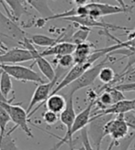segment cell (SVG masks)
I'll return each instance as SVG.
<instances>
[{
	"mask_svg": "<svg viewBox=\"0 0 135 150\" xmlns=\"http://www.w3.org/2000/svg\"><path fill=\"white\" fill-rule=\"evenodd\" d=\"M13 100L14 98H12V100L9 102H0V105H2L7 112H9L11 121L15 124L14 128H12L7 133L11 134L12 132H14L17 128H19L26 134V136L28 137L33 138L32 131L29 128V123H28L29 115L27 111L23 107H21L19 104H12L11 102Z\"/></svg>",
	"mask_w": 135,
	"mask_h": 150,
	"instance_id": "2",
	"label": "cell"
},
{
	"mask_svg": "<svg viewBox=\"0 0 135 150\" xmlns=\"http://www.w3.org/2000/svg\"><path fill=\"white\" fill-rule=\"evenodd\" d=\"M11 121L10 115L2 105H0V141L6 136V125Z\"/></svg>",
	"mask_w": 135,
	"mask_h": 150,
	"instance_id": "25",
	"label": "cell"
},
{
	"mask_svg": "<svg viewBox=\"0 0 135 150\" xmlns=\"http://www.w3.org/2000/svg\"><path fill=\"white\" fill-rule=\"evenodd\" d=\"M62 20L71 21L73 23L78 25L79 27H85V28H100L102 29H113V30H124V31H131V29L125 28V27H119L113 24H109L107 22H104L101 19H96L88 15H82V16H72L68 18H62Z\"/></svg>",
	"mask_w": 135,
	"mask_h": 150,
	"instance_id": "11",
	"label": "cell"
},
{
	"mask_svg": "<svg viewBox=\"0 0 135 150\" xmlns=\"http://www.w3.org/2000/svg\"><path fill=\"white\" fill-rule=\"evenodd\" d=\"M99 79L101 82H103L105 84H110L112 82L116 81L115 71L112 70L110 67L105 66L101 69V71L99 72Z\"/></svg>",
	"mask_w": 135,
	"mask_h": 150,
	"instance_id": "24",
	"label": "cell"
},
{
	"mask_svg": "<svg viewBox=\"0 0 135 150\" xmlns=\"http://www.w3.org/2000/svg\"><path fill=\"white\" fill-rule=\"evenodd\" d=\"M29 61H33V57L25 48H13L0 54V64H18Z\"/></svg>",
	"mask_w": 135,
	"mask_h": 150,
	"instance_id": "14",
	"label": "cell"
},
{
	"mask_svg": "<svg viewBox=\"0 0 135 150\" xmlns=\"http://www.w3.org/2000/svg\"><path fill=\"white\" fill-rule=\"evenodd\" d=\"M0 150H19L16 142L12 138L11 134L6 133L3 139L0 141Z\"/></svg>",
	"mask_w": 135,
	"mask_h": 150,
	"instance_id": "28",
	"label": "cell"
},
{
	"mask_svg": "<svg viewBox=\"0 0 135 150\" xmlns=\"http://www.w3.org/2000/svg\"><path fill=\"white\" fill-rule=\"evenodd\" d=\"M76 6H84L89 3V0H73Z\"/></svg>",
	"mask_w": 135,
	"mask_h": 150,
	"instance_id": "32",
	"label": "cell"
},
{
	"mask_svg": "<svg viewBox=\"0 0 135 150\" xmlns=\"http://www.w3.org/2000/svg\"><path fill=\"white\" fill-rule=\"evenodd\" d=\"M96 103H99L102 105V109L104 110L106 108H109L110 106H112L113 104H115L114 99H113V96L111 94V92L109 91V89L108 88L106 91H104L99 98L96 99Z\"/></svg>",
	"mask_w": 135,
	"mask_h": 150,
	"instance_id": "26",
	"label": "cell"
},
{
	"mask_svg": "<svg viewBox=\"0 0 135 150\" xmlns=\"http://www.w3.org/2000/svg\"><path fill=\"white\" fill-rule=\"evenodd\" d=\"M108 59H109V56L105 58V59L101 62L97 63L95 66H92L91 68L88 69L86 71H85L82 74L76 81H74L68 87H66L68 91L66 92L64 95H74L77 91H79V90L92 85L95 82V81L99 78V75L101 69L103 67L106 66Z\"/></svg>",
	"mask_w": 135,
	"mask_h": 150,
	"instance_id": "3",
	"label": "cell"
},
{
	"mask_svg": "<svg viewBox=\"0 0 135 150\" xmlns=\"http://www.w3.org/2000/svg\"><path fill=\"white\" fill-rule=\"evenodd\" d=\"M64 96L66 98V106L64 110L60 114V121L66 127V132L64 137H59L54 136L59 139V142L54 146L56 149L61 147L64 144H68L70 133L74 125V120H76V114L74 107V95H64Z\"/></svg>",
	"mask_w": 135,
	"mask_h": 150,
	"instance_id": "7",
	"label": "cell"
},
{
	"mask_svg": "<svg viewBox=\"0 0 135 150\" xmlns=\"http://www.w3.org/2000/svg\"><path fill=\"white\" fill-rule=\"evenodd\" d=\"M45 106L48 111L60 115L66 106V98L64 95L58 93L52 94L45 102Z\"/></svg>",
	"mask_w": 135,
	"mask_h": 150,
	"instance_id": "19",
	"label": "cell"
},
{
	"mask_svg": "<svg viewBox=\"0 0 135 150\" xmlns=\"http://www.w3.org/2000/svg\"><path fill=\"white\" fill-rule=\"evenodd\" d=\"M76 45H74L71 42H59L54 46L51 48H47L43 51L41 52V56L47 57V56H64L67 54H73L74 50H76Z\"/></svg>",
	"mask_w": 135,
	"mask_h": 150,
	"instance_id": "16",
	"label": "cell"
},
{
	"mask_svg": "<svg viewBox=\"0 0 135 150\" xmlns=\"http://www.w3.org/2000/svg\"><path fill=\"white\" fill-rule=\"evenodd\" d=\"M131 10L130 7L124 8L119 6H114L109 4H103V3H88L87 5L84 6L85 15L92 17L96 19H101L103 17H107L109 15L115 14H121L126 13Z\"/></svg>",
	"mask_w": 135,
	"mask_h": 150,
	"instance_id": "10",
	"label": "cell"
},
{
	"mask_svg": "<svg viewBox=\"0 0 135 150\" xmlns=\"http://www.w3.org/2000/svg\"><path fill=\"white\" fill-rule=\"evenodd\" d=\"M56 61H57V66L61 67V68L65 69V70L68 68H72V67L76 64L73 54H67L64 56L56 57Z\"/></svg>",
	"mask_w": 135,
	"mask_h": 150,
	"instance_id": "27",
	"label": "cell"
},
{
	"mask_svg": "<svg viewBox=\"0 0 135 150\" xmlns=\"http://www.w3.org/2000/svg\"><path fill=\"white\" fill-rule=\"evenodd\" d=\"M135 111V99L133 100H127L124 99L121 102H119L112 106L106 108L104 110H100L96 112L95 115H124L128 112Z\"/></svg>",
	"mask_w": 135,
	"mask_h": 150,
	"instance_id": "15",
	"label": "cell"
},
{
	"mask_svg": "<svg viewBox=\"0 0 135 150\" xmlns=\"http://www.w3.org/2000/svg\"><path fill=\"white\" fill-rule=\"evenodd\" d=\"M92 66H93V64L89 63V62L74 64L72 68L66 72V74L64 75L63 80L58 82L57 85L54 87V89L52 90L51 95L56 94L60 91H62V90L65 89L66 87H68L71 83H73L74 81H76L85 71H86L88 69L91 68Z\"/></svg>",
	"mask_w": 135,
	"mask_h": 150,
	"instance_id": "13",
	"label": "cell"
},
{
	"mask_svg": "<svg viewBox=\"0 0 135 150\" xmlns=\"http://www.w3.org/2000/svg\"><path fill=\"white\" fill-rule=\"evenodd\" d=\"M90 32H91V29L90 28H85V27H80L76 32H74L72 34L68 42H71L74 45H78L81 43L86 42V40Z\"/></svg>",
	"mask_w": 135,
	"mask_h": 150,
	"instance_id": "22",
	"label": "cell"
},
{
	"mask_svg": "<svg viewBox=\"0 0 135 150\" xmlns=\"http://www.w3.org/2000/svg\"><path fill=\"white\" fill-rule=\"evenodd\" d=\"M131 74H135V70H133V71H132V72H131Z\"/></svg>",
	"mask_w": 135,
	"mask_h": 150,
	"instance_id": "34",
	"label": "cell"
},
{
	"mask_svg": "<svg viewBox=\"0 0 135 150\" xmlns=\"http://www.w3.org/2000/svg\"><path fill=\"white\" fill-rule=\"evenodd\" d=\"M42 117H43V121L48 125H54L60 120V115L48 110L46 112H44Z\"/></svg>",
	"mask_w": 135,
	"mask_h": 150,
	"instance_id": "29",
	"label": "cell"
},
{
	"mask_svg": "<svg viewBox=\"0 0 135 150\" xmlns=\"http://www.w3.org/2000/svg\"><path fill=\"white\" fill-rule=\"evenodd\" d=\"M0 71H3L10 75L11 78L23 82H35V83H45V81L39 73H37L29 67L18 64H0Z\"/></svg>",
	"mask_w": 135,
	"mask_h": 150,
	"instance_id": "4",
	"label": "cell"
},
{
	"mask_svg": "<svg viewBox=\"0 0 135 150\" xmlns=\"http://www.w3.org/2000/svg\"><path fill=\"white\" fill-rule=\"evenodd\" d=\"M26 2L38 12L41 18H45V20L55 15V13L51 9L48 0H26Z\"/></svg>",
	"mask_w": 135,
	"mask_h": 150,
	"instance_id": "18",
	"label": "cell"
},
{
	"mask_svg": "<svg viewBox=\"0 0 135 150\" xmlns=\"http://www.w3.org/2000/svg\"><path fill=\"white\" fill-rule=\"evenodd\" d=\"M122 116H123L124 121L128 125L130 128L135 131V111L126 112V114L122 115Z\"/></svg>",
	"mask_w": 135,
	"mask_h": 150,
	"instance_id": "31",
	"label": "cell"
},
{
	"mask_svg": "<svg viewBox=\"0 0 135 150\" xmlns=\"http://www.w3.org/2000/svg\"><path fill=\"white\" fill-rule=\"evenodd\" d=\"M112 119L111 115H94L91 117V121L89 124V129H87L89 139L92 142V146L95 150H100L101 143L104 137H106L105 134V125Z\"/></svg>",
	"mask_w": 135,
	"mask_h": 150,
	"instance_id": "5",
	"label": "cell"
},
{
	"mask_svg": "<svg viewBox=\"0 0 135 150\" xmlns=\"http://www.w3.org/2000/svg\"><path fill=\"white\" fill-rule=\"evenodd\" d=\"M114 1H116V2L119 4V6L124 7V8H128V7H129V6L125 3L124 0H114Z\"/></svg>",
	"mask_w": 135,
	"mask_h": 150,
	"instance_id": "33",
	"label": "cell"
},
{
	"mask_svg": "<svg viewBox=\"0 0 135 150\" xmlns=\"http://www.w3.org/2000/svg\"><path fill=\"white\" fill-rule=\"evenodd\" d=\"M130 127L124 121L122 115H117L114 119H111L105 125V134L106 137L109 136L111 142L108 147V150H111L113 146L118 145L119 140H122L127 137Z\"/></svg>",
	"mask_w": 135,
	"mask_h": 150,
	"instance_id": "6",
	"label": "cell"
},
{
	"mask_svg": "<svg viewBox=\"0 0 135 150\" xmlns=\"http://www.w3.org/2000/svg\"><path fill=\"white\" fill-rule=\"evenodd\" d=\"M0 35L22 44L28 34L22 29L14 19L6 16L4 13L0 11Z\"/></svg>",
	"mask_w": 135,
	"mask_h": 150,
	"instance_id": "8",
	"label": "cell"
},
{
	"mask_svg": "<svg viewBox=\"0 0 135 150\" xmlns=\"http://www.w3.org/2000/svg\"><path fill=\"white\" fill-rule=\"evenodd\" d=\"M94 45L88 42H84L76 45V50L73 53L76 64L87 62L89 57L94 52Z\"/></svg>",
	"mask_w": 135,
	"mask_h": 150,
	"instance_id": "17",
	"label": "cell"
},
{
	"mask_svg": "<svg viewBox=\"0 0 135 150\" xmlns=\"http://www.w3.org/2000/svg\"><path fill=\"white\" fill-rule=\"evenodd\" d=\"M6 4L10 8V12L14 20H19L23 15L28 14L26 6L28 5L26 0H4Z\"/></svg>",
	"mask_w": 135,
	"mask_h": 150,
	"instance_id": "20",
	"label": "cell"
},
{
	"mask_svg": "<svg viewBox=\"0 0 135 150\" xmlns=\"http://www.w3.org/2000/svg\"><path fill=\"white\" fill-rule=\"evenodd\" d=\"M96 98L97 97H91L90 98V102L87 104V106L80 112L78 115H76V120H74V125L72 127V130L69 136V141H68V145L70 146V150H74V145H73V137L74 134L77 133L78 131H82L84 128L90 124L91 121V112H92V108L96 103Z\"/></svg>",
	"mask_w": 135,
	"mask_h": 150,
	"instance_id": "12",
	"label": "cell"
},
{
	"mask_svg": "<svg viewBox=\"0 0 135 150\" xmlns=\"http://www.w3.org/2000/svg\"><path fill=\"white\" fill-rule=\"evenodd\" d=\"M28 38L32 42V44L36 45V46L40 47H46V48H51L54 46L57 43H59L62 40V35L57 39L54 38H51L49 36L43 35V34H31V36H28Z\"/></svg>",
	"mask_w": 135,
	"mask_h": 150,
	"instance_id": "21",
	"label": "cell"
},
{
	"mask_svg": "<svg viewBox=\"0 0 135 150\" xmlns=\"http://www.w3.org/2000/svg\"><path fill=\"white\" fill-rule=\"evenodd\" d=\"M0 92L6 99L9 98V93L12 92V81L10 75L1 71L0 73Z\"/></svg>",
	"mask_w": 135,
	"mask_h": 150,
	"instance_id": "23",
	"label": "cell"
},
{
	"mask_svg": "<svg viewBox=\"0 0 135 150\" xmlns=\"http://www.w3.org/2000/svg\"><path fill=\"white\" fill-rule=\"evenodd\" d=\"M21 46L27 49L28 50H29V52L32 54L33 57V62L34 63L37 64L38 68L40 69L41 72L43 74V76L46 78L49 81H54L56 77V71L52 68L51 64L47 61L45 57L41 56V52L38 51L35 48V46L32 44V42L29 40V39L28 38V36L25 38V40L22 42Z\"/></svg>",
	"mask_w": 135,
	"mask_h": 150,
	"instance_id": "9",
	"label": "cell"
},
{
	"mask_svg": "<svg viewBox=\"0 0 135 150\" xmlns=\"http://www.w3.org/2000/svg\"><path fill=\"white\" fill-rule=\"evenodd\" d=\"M51 150H58V149H56V148H55V147H54V148H52V149H51Z\"/></svg>",
	"mask_w": 135,
	"mask_h": 150,
	"instance_id": "35",
	"label": "cell"
},
{
	"mask_svg": "<svg viewBox=\"0 0 135 150\" xmlns=\"http://www.w3.org/2000/svg\"><path fill=\"white\" fill-rule=\"evenodd\" d=\"M81 139H82V144H83L84 146V150H95L91 145V142H90L86 127L81 131Z\"/></svg>",
	"mask_w": 135,
	"mask_h": 150,
	"instance_id": "30",
	"label": "cell"
},
{
	"mask_svg": "<svg viewBox=\"0 0 135 150\" xmlns=\"http://www.w3.org/2000/svg\"><path fill=\"white\" fill-rule=\"evenodd\" d=\"M65 69H63L61 67L57 66V71H56V77L54 81L45 82V83H41L37 86L35 92L33 93V95L29 102V107L26 110L29 118L31 117L32 115L35 114V112L38 110L39 108L41 107L42 104L45 103V102L47 101V99L51 96L52 90L54 89L55 84L58 83V79L61 76V74L64 72Z\"/></svg>",
	"mask_w": 135,
	"mask_h": 150,
	"instance_id": "1",
	"label": "cell"
}]
</instances>
